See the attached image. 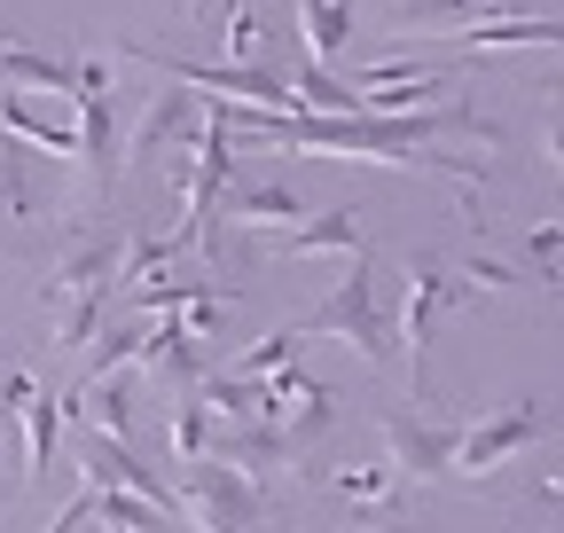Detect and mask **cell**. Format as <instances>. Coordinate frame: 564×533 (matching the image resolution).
Returning <instances> with one entry per match:
<instances>
[{
	"instance_id": "6da1fadb",
	"label": "cell",
	"mask_w": 564,
	"mask_h": 533,
	"mask_svg": "<svg viewBox=\"0 0 564 533\" xmlns=\"http://www.w3.org/2000/svg\"><path fill=\"white\" fill-rule=\"evenodd\" d=\"M299 338H337V346H352L369 369H384L392 361V314L377 306V266L352 251V266H345V283L306 314V322H291Z\"/></svg>"
},
{
	"instance_id": "7a4b0ae2",
	"label": "cell",
	"mask_w": 564,
	"mask_h": 533,
	"mask_svg": "<svg viewBox=\"0 0 564 533\" xmlns=\"http://www.w3.org/2000/svg\"><path fill=\"white\" fill-rule=\"evenodd\" d=\"M470 298V283L455 275L447 259H408V275H400V314H392V353H408V392L423 384V361H432V338H440V322Z\"/></svg>"
},
{
	"instance_id": "3957f363",
	"label": "cell",
	"mask_w": 564,
	"mask_h": 533,
	"mask_svg": "<svg viewBox=\"0 0 564 533\" xmlns=\"http://www.w3.org/2000/svg\"><path fill=\"white\" fill-rule=\"evenodd\" d=\"M251 416H267V424L282 432V447H291V455H306L322 432H337V392H329L314 369L282 361V369L251 377Z\"/></svg>"
},
{
	"instance_id": "277c9868",
	"label": "cell",
	"mask_w": 564,
	"mask_h": 533,
	"mask_svg": "<svg viewBox=\"0 0 564 533\" xmlns=\"http://www.w3.org/2000/svg\"><path fill=\"white\" fill-rule=\"evenodd\" d=\"M173 510H181L196 533H259V518H267V487L204 455V463H188V479H181Z\"/></svg>"
},
{
	"instance_id": "5b68a950",
	"label": "cell",
	"mask_w": 564,
	"mask_h": 533,
	"mask_svg": "<svg viewBox=\"0 0 564 533\" xmlns=\"http://www.w3.org/2000/svg\"><path fill=\"white\" fill-rule=\"evenodd\" d=\"M118 55L150 63V72H165L188 95H228L243 110H291V87H282L274 72H251V63H181V55H158V47H118Z\"/></svg>"
},
{
	"instance_id": "8992f818",
	"label": "cell",
	"mask_w": 564,
	"mask_h": 533,
	"mask_svg": "<svg viewBox=\"0 0 564 533\" xmlns=\"http://www.w3.org/2000/svg\"><path fill=\"white\" fill-rule=\"evenodd\" d=\"M196 126H204V95H188V87H158L150 102H141L133 133H118V157H133V165H158L165 150L196 142Z\"/></svg>"
},
{
	"instance_id": "52a82bcc",
	"label": "cell",
	"mask_w": 564,
	"mask_h": 533,
	"mask_svg": "<svg viewBox=\"0 0 564 533\" xmlns=\"http://www.w3.org/2000/svg\"><path fill=\"white\" fill-rule=\"evenodd\" d=\"M533 439H541V416L533 409H494V416H478V424L455 432V463H447V471L486 479V471H502L518 447H533Z\"/></svg>"
},
{
	"instance_id": "ba28073f",
	"label": "cell",
	"mask_w": 564,
	"mask_h": 533,
	"mask_svg": "<svg viewBox=\"0 0 564 533\" xmlns=\"http://www.w3.org/2000/svg\"><path fill=\"white\" fill-rule=\"evenodd\" d=\"M384 463H392V479H447V463H455V432H440L432 416H384Z\"/></svg>"
},
{
	"instance_id": "9c48e42d",
	"label": "cell",
	"mask_w": 564,
	"mask_h": 533,
	"mask_svg": "<svg viewBox=\"0 0 564 533\" xmlns=\"http://www.w3.org/2000/svg\"><path fill=\"white\" fill-rule=\"evenodd\" d=\"M0 400L17 409V432H24V471L40 479V471H47V455H55V439H63V409H55V392H47L32 369H17L9 384H0Z\"/></svg>"
},
{
	"instance_id": "30bf717a",
	"label": "cell",
	"mask_w": 564,
	"mask_h": 533,
	"mask_svg": "<svg viewBox=\"0 0 564 533\" xmlns=\"http://www.w3.org/2000/svg\"><path fill=\"white\" fill-rule=\"evenodd\" d=\"M204 455H212V463H228V471H243V479H259V487H267L274 471H291V463H299L291 447H282V432H274V424H243V416L212 432V439H204Z\"/></svg>"
},
{
	"instance_id": "8fae6325",
	"label": "cell",
	"mask_w": 564,
	"mask_h": 533,
	"mask_svg": "<svg viewBox=\"0 0 564 533\" xmlns=\"http://www.w3.org/2000/svg\"><path fill=\"white\" fill-rule=\"evenodd\" d=\"M118 251H126V236H79L47 266V298H95V291H110Z\"/></svg>"
},
{
	"instance_id": "7c38bea8",
	"label": "cell",
	"mask_w": 564,
	"mask_h": 533,
	"mask_svg": "<svg viewBox=\"0 0 564 533\" xmlns=\"http://www.w3.org/2000/svg\"><path fill=\"white\" fill-rule=\"evenodd\" d=\"M70 165L95 181V196L110 188V173H118V110H110V95H79V126H70Z\"/></svg>"
},
{
	"instance_id": "4fadbf2b",
	"label": "cell",
	"mask_w": 564,
	"mask_h": 533,
	"mask_svg": "<svg viewBox=\"0 0 564 533\" xmlns=\"http://www.w3.org/2000/svg\"><path fill=\"white\" fill-rule=\"evenodd\" d=\"M79 479H87V487H118V494L173 502V494H165V487L133 463V447H126V439H110V432H87V439H79Z\"/></svg>"
},
{
	"instance_id": "5bb4252c",
	"label": "cell",
	"mask_w": 564,
	"mask_h": 533,
	"mask_svg": "<svg viewBox=\"0 0 564 533\" xmlns=\"http://www.w3.org/2000/svg\"><path fill=\"white\" fill-rule=\"evenodd\" d=\"M220 213L228 228H243V236H274V228H291V220H306L314 205L306 196H291V188H220Z\"/></svg>"
},
{
	"instance_id": "9a60e30c",
	"label": "cell",
	"mask_w": 564,
	"mask_h": 533,
	"mask_svg": "<svg viewBox=\"0 0 564 533\" xmlns=\"http://www.w3.org/2000/svg\"><path fill=\"white\" fill-rule=\"evenodd\" d=\"M518 0H392V32L408 40V32H470V24H486V17H510Z\"/></svg>"
},
{
	"instance_id": "2e32d148",
	"label": "cell",
	"mask_w": 564,
	"mask_h": 533,
	"mask_svg": "<svg viewBox=\"0 0 564 533\" xmlns=\"http://www.w3.org/2000/svg\"><path fill=\"white\" fill-rule=\"evenodd\" d=\"M352 213H306V220H291V228H274V236H259V259H322V251H352Z\"/></svg>"
},
{
	"instance_id": "e0dca14e",
	"label": "cell",
	"mask_w": 564,
	"mask_h": 533,
	"mask_svg": "<svg viewBox=\"0 0 564 533\" xmlns=\"http://www.w3.org/2000/svg\"><path fill=\"white\" fill-rule=\"evenodd\" d=\"M556 40H564V24H556V17H533V9H510V17H486V24L455 32L463 55H494V47H556Z\"/></svg>"
},
{
	"instance_id": "ac0fdd59",
	"label": "cell",
	"mask_w": 564,
	"mask_h": 533,
	"mask_svg": "<svg viewBox=\"0 0 564 533\" xmlns=\"http://www.w3.org/2000/svg\"><path fill=\"white\" fill-rule=\"evenodd\" d=\"M133 369H141V377H173V384H196V377H204V361H196V346H188L181 322H150V329H141Z\"/></svg>"
},
{
	"instance_id": "d6986e66",
	"label": "cell",
	"mask_w": 564,
	"mask_h": 533,
	"mask_svg": "<svg viewBox=\"0 0 564 533\" xmlns=\"http://www.w3.org/2000/svg\"><path fill=\"white\" fill-rule=\"evenodd\" d=\"M95 525H110V533H181V510L173 502H150V494L95 487Z\"/></svg>"
},
{
	"instance_id": "ffe728a7",
	"label": "cell",
	"mask_w": 564,
	"mask_h": 533,
	"mask_svg": "<svg viewBox=\"0 0 564 533\" xmlns=\"http://www.w3.org/2000/svg\"><path fill=\"white\" fill-rule=\"evenodd\" d=\"M299 40H306V63L345 55V40H352V0H299Z\"/></svg>"
},
{
	"instance_id": "44dd1931",
	"label": "cell",
	"mask_w": 564,
	"mask_h": 533,
	"mask_svg": "<svg viewBox=\"0 0 564 533\" xmlns=\"http://www.w3.org/2000/svg\"><path fill=\"white\" fill-rule=\"evenodd\" d=\"M79 416H87L95 432L126 439V432H133V392H126V377H95V384H79Z\"/></svg>"
},
{
	"instance_id": "7402d4cb",
	"label": "cell",
	"mask_w": 564,
	"mask_h": 533,
	"mask_svg": "<svg viewBox=\"0 0 564 533\" xmlns=\"http://www.w3.org/2000/svg\"><path fill=\"white\" fill-rule=\"evenodd\" d=\"M133 346H141V322H102V329H95V353H87V377H79V384L118 377V369L133 361Z\"/></svg>"
},
{
	"instance_id": "603a6c76",
	"label": "cell",
	"mask_w": 564,
	"mask_h": 533,
	"mask_svg": "<svg viewBox=\"0 0 564 533\" xmlns=\"http://www.w3.org/2000/svg\"><path fill=\"white\" fill-rule=\"evenodd\" d=\"M47 306H55V346L63 353H79L95 329H102V291L95 298H47Z\"/></svg>"
},
{
	"instance_id": "cb8c5ba5",
	"label": "cell",
	"mask_w": 564,
	"mask_h": 533,
	"mask_svg": "<svg viewBox=\"0 0 564 533\" xmlns=\"http://www.w3.org/2000/svg\"><path fill=\"white\" fill-rule=\"evenodd\" d=\"M337 494L361 502V510H384V502H392V463H345V471H337Z\"/></svg>"
},
{
	"instance_id": "d4e9b609",
	"label": "cell",
	"mask_w": 564,
	"mask_h": 533,
	"mask_svg": "<svg viewBox=\"0 0 564 533\" xmlns=\"http://www.w3.org/2000/svg\"><path fill=\"white\" fill-rule=\"evenodd\" d=\"M204 439H212V409H204V400L173 409V424H165V455H181V463H204Z\"/></svg>"
},
{
	"instance_id": "484cf974",
	"label": "cell",
	"mask_w": 564,
	"mask_h": 533,
	"mask_svg": "<svg viewBox=\"0 0 564 533\" xmlns=\"http://www.w3.org/2000/svg\"><path fill=\"white\" fill-rule=\"evenodd\" d=\"M196 400H204L212 416H228V424H236V416H251V377H236V369H228V377H212V369H204V377H196Z\"/></svg>"
},
{
	"instance_id": "4316f807",
	"label": "cell",
	"mask_w": 564,
	"mask_h": 533,
	"mask_svg": "<svg viewBox=\"0 0 564 533\" xmlns=\"http://www.w3.org/2000/svg\"><path fill=\"white\" fill-rule=\"evenodd\" d=\"M291 110H352V87H337L322 63H306V72L291 79Z\"/></svg>"
},
{
	"instance_id": "83f0119b",
	"label": "cell",
	"mask_w": 564,
	"mask_h": 533,
	"mask_svg": "<svg viewBox=\"0 0 564 533\" xmlns=\"http://www.w3.org/2000/svg\"><path fill=\"white\" fill-rule=\"evenodd\" d=\"M173 322L188 329V338H220V329H228V298H220V291H188V298L173 306Z\"/></svg>"
},
{
	"instance_id": "f1b7e54d",
	"label": "cell",
	"mask_w": 564,
	"mask_h": 533,
	"mask_svg": "<svg viewBox=\"0 0 564 533\" xmlns=\"http://www.w3.org/2000/svg\"><path fill=\"white\" fill-rule=\"evenodd\" d=\"M455 275L478 283V291H518V283H533V266H510V259H463Z\"/></svg>"
},
{
	"instance_id": "f546056e",
	"label": "cell",
	"mask_w": 564,
	"mask_h": 533,
	"mask_svg": "<svg viewBox=\"0 0 564 533\" xmlns=\"http://www.w3.org/2000/svg\"><path fill=\"white\" fill-rule=\"evenodd\" d=\"M299 346H306L299 329H274V338H259V346L243 353V369H236V377H267V369H282V361H299Z\"/></svg>"
},
{
	"instance_id": "4dcf8cb0",
	"label": "cell",
	"mask_w": 564,
	"mask_h": 533,
	"mask_svg": "<svg viewBox=\"0 0 564 533\" xmlns=\"http://www.w3.org/2000/svg\"><path fill=\"white\" fill-rule=\"evenodd\" d=\"M220 47H228V63H251V47H259V17H251V0H228Z\"/></svg>"
},
{
	"instance_id": "1f68e13d",
	"label": "cell",
	"mask_w": 564,
	"mask_h": 533,
	"mask_svg": "<svg viewBox=\"0 0 564 533\" xmlns=\"http://www.w3.org/2000/svg\"><path fill=\"white\" fill-rule=\"evenodd\" d=\"M556 243H564V236H556V220H549V228H533V243H525V259H533V275H541V283H556Z\"/></svg>"
},
{
	"instance_id": "d6a6232c",
	"label": "cell",
	"mask_w": 564,
	"mask_h": 533,
	"mask_svg": "<svg viewBox=\"0 0 564 533\" xmlns=\"http://www.w3.org/2000/svg\"><path fill=\"white\" fill-rule=\"evenodd\" d=\"M188 17H196V24H212V0H188Z\"/></svg>"
},
{
	"instance_id": "836d02e7",
	"label": "cell",
	"mask_w": 564,
	"mask_h": 533,
	"mask_svg": "<svg viewBox=\"0 0 564 533\" xmlns=\"http://www.w3.org/2000/svg\"><path fill=\"white\" fill-rule=\"evenodd\" d=\"M0 447H9V432H0ZM0 494H9V463H0Z\"/></svg>"
},
{
	"instance_id": "e575fe53",
	"label": "cell",
	"mask_w": 564,
	"mask_h": 533,
	"mask_svg": "<svg viewBox=\"0 0 564 533\" xmlns=\"http://www.w3.org/2000/svg\"><path fill=\"white\" fill-rule=\"evenodd\" d=\"M369 533H423V525H369Z\"/></svg>"
},
{
	"instance_id": "d590c367",
	"label": "cell",
	"mask_w": 564,
	"mask_h": 533,
	"mask_svg": "<svg viewBox=\"0 0 564 533\" xmlns=\"http://www.w3.org/2000/svg\"><path fill=\"white\" fill-rule=\"evenodd\" d=\"M0 47H9V32H0Z\"/></svg>"
}]
</instances>
